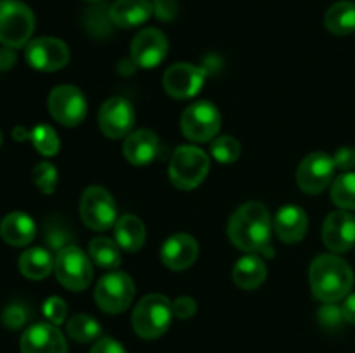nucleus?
I'll list each match as a JSON object with an SVG mask.
<instances>
[{"label":"nucleus","instance_id":"nucleus-12","mask_svg":"<svg viewBox=\"0 0 355 353\" xmlns=\"http://www.w3.org/2000/svg\"><path fill=\"white\" fill-rule=\"evenodd\" d=\"M335 161L326 152H312L300 163L297 172V182L307 194H321L328 189L335 175Z\"/></svg>","mask_w":355,"mask_h":353},{"label":"nucleus","instance_id":"nucleus-4","mask_svg":"<svg viewBox=\"0 0 355 353\" xmlns=\"http://www.w3.org/2000/svg\"><path fill=\"white\" fill-rule=\"evenodd\" d=\"M210 158L196 145H182L172 156L168 175L173 185L182 190H193L207 179Z\"/></svg>","mask_w":355,"mask_h":353},{"label":"nucleus","instance_id":"nucleus-9","mask_svg":"<svg viewBox=\"0 0 355 353\" xmlns=\"http://www.w3.org/2000/svg\"><path fill=\"white\" fill-rule=\"evenodd\" d=\"M135 296L134 280L125 272H111L101 277L94 291L97 307L106 314H121L130 307Z\"/></svg>","mask_w":355,"mask_h":353},{"label":"nucleus","instance_id":"nucleus-15","mask_svg":"<svg viewBox=\"0 0 355 353\" xmlns=\"http://www.w3.org/2000/svg\"><path fill=\"white\" fill-rule=\"evenodd\" d=\"M168 52V40L165 33L156 28H146L134 38L130 47L132 61L139 68H156Z\"/></svg>","mask_w":355,"mask_h":353},{"label":"nucleus","instance_id":"nucleus-23","mask_svg":"<svg viewBox=\"0 0 355 353\" xmlns=\"http://www.w3.org/2000/svg\"><path fill=\"white\" fill-rule=\"evenodd\" d=\"M267 277V266L260 256L246 255L236 262L232 269V280L245 291H253L263 284Z\"/></svg>","mask_w":355,"mask_h":353},{"label":"nucleus","instance_id":"nucleus-20","mask_svg":"<svg viewBox=\"0 0 355 353\" xmlns=\"http://www.w3.org/2000/svg\"><path fill=\"white\" fill-rule=\"evenodd\" d=\"M309 220L307 213L295 204H286L281 208L274 218V230L283 242L293 244L302 241L307 234Z\"/></svg>","mask_w":355,"mask_h":353},{"label":"nucleus","instance_id":"nucleus-5","mask_svg":"<svg viewBox=\"0 0 355 353\" xmlns=\"http://www.w3.org/2000/svg\"><path fill=\"white\" fill-rule=\"evenodd\" d=\"M35 17L30 7L19 0H0V44L19 48L30 44Z\"/></svg>","mask_w":355,"mask_h":353},{"label":"nucleus","instance_id":"nucleus-14","mask_svg":"<svg viewBox=\"0 0 355 353\" xmlns=\"http://www.w3.org/2000/svg\"><path fill=\"white\" fill-rule=\"evenodd\" d=\"M135 123L134 106L123 97H111L99 109L101 132L107 138H123L132 134Z\"/></svg>","mask_w":355,"mask_h":353},{"label":"nucleus","instance_id":"nucleus-2","mask_svg":"<svg viewBox=\"0 0 355 353\" xmlns=\"http://www.w3.org/2000/svg\"><path fill=\"white\" fill-rule=\"evenodd\" d=\"M309 279L314 296L322 303H336L347 298L354 286L349 263L336 255H319L312 262Z\"/></svg>","mask_w":355,"mask_h":353},{"label":"nucleus","instance_id":"nucleus-29","mask_svg":"<svg viewBox=\"0 0 355 353\" xmlns=\"http://www.w3.org/2000/svg\"><path fill=\"white\" fill-rule=\"evenodd\" d=\"M68 334L76 343H90L99 338L101 325L87 314H76L68 320Z\"/></svg>","mask_w":355,"mask_h":353},{"label":"nucleus","instance_id":"nucleus-3","mask_svg":"<svg viewBox=\"0 0 355 353\" xmlns=\"http://www.w3.org/2000/svg\"><path fill=\"white\" fill-rule=\"evenodd\" d=\"M173 318L172 303L163 294H148L132 314V327L142 339H158L168 331Z\"/></svg>","mask_w":355,"mask_h":353},{"label":"nucleus","instance_id":"nucleus-36","mask_svg":"<svg viewBox=\"0 0 355 353\" xmlns=\"http://www.w3.org/2000/svg\"><path fill=\"white\" fill-rule=\"evenodd\" d=\"M173 308V315L182 320H187V318L193 317L196 314V301L193 300L191 296H179L175 301L172 303Z\"/></svg>","mask_w":355,"mask_h":353},{"label":"nucleus","instance_id":"nucleus-31","mask_svg":"<svg viewBox=\"0 0 355 353\" xmlns=\"http://www.w3.org/2000/svg\"><path fill=\"white\" fill-rule=\"evenodd\" d=\"M211 156L217 159L222 165H231V163L238 161L239 154H241V145L234 137L229 135H222V137L214 138L211 142Z\"/></svg>","mask_w":355,"mask_h":353},{"label":"nucleus","instance_id":"nucleus-34","mask_svg":"<svg viewBox=\"0 0 355 353\" xmlns=\"http://www.w3.org/2000/svg\"><path fill=\"white\" fill-rule=\"evenodd\" d=\"M319 322L324 329H338L343 324L345 317H343V310L336 307L335 303H326L324 307L319 310L318 315Z\"/></svg>","mask_w":355,"mask_h":353},{"label":"nucleus","instance_id":"nucleus-27","mask_svg":"<svg viewBox=\"0 0 355 353\" xmlns=\"http://www.w3.org/2000/svg\"><path fill=\"white\" fill-rule=\"evenodd\" d=\"M120 246L110 237H94L89 244V256L103 269H116L121 263Z\"/></svg>","mask_w":355,"mask_h":353},{"label":"nucleus","instance_id":"nucleus-22","mask_svg":"<svg viewBox=\"0 0 355 353\" xmlns=\"http://www.w3.org/2000/svg\"><path fill=\"white\" fill-rule=\"evenodd\" d=\"M35 234H37L35 221L31 220L30 215L21 213V211L9 213L0 221V235H2V239L7 244L16 246V248L30 244L35 239Z\"/></svg>","mask_w":355,"mask_h":353},{"label":"nucleus","instance_id":"nucleus-8","mask_svg":"<svg viewBox=\"0 0 355 353\" xmlns=\"http://www.w3.org/2000/svg\"><path fill=\"white\" fill-rule=\"evenodd\" d=\"M80 218L89 228L107 230L116 224V204L110 190L101 185H90L80 197Z\"/></svg>","mask_w":355,"mask_h":353},{"label":"nucleus","instance_id":"nucleus-42","mask_svg":"<svg viewBox=\"0 0 355 353\" xmlns=\"http://www.w3.org/2000/svg\"><path fill=\"white\" fill-rule=\"evenodd\" d=\"M0 145H2V132H0Z\"/></svg>","mask_w":355,"mask_h":353},{"label":"nucleus","instance_id":"nucleus-26","mask_svg":"<svg viewBox=\"0 0 355 353\" xmlns=\"http://www.w3.org/2000/svg\"><path fill=\"white\" fill-rule=\"evenodd\" d=\"M324 24L333 35H350L355 31V3L349 0L333 3L324 16Z\"/></svg>","mask_w":355,"mask_h":353},{"label":"nucleus","instance_id":"nucleus-39","mask_svg":"<svg viewBox=\"0 0 355 353\" xmlns=\"http://www.w3.org/2000/svg\"><path fill=\"white\" fill-rule=\"evenodd\" d=\"M155 10L159 19H172L177 12V7L173 0H156Z\"/></svg>","mask_w":355,"mask_h":353},{"label":"nucleus","instance_id":"nucleus-43","mask_svg":"<svg viewBox=\"0 0 355 353\" xmlns=\"http://www.w3.org/2000/svg\"><path fill=\"white\" fill-rule=\"evenodd\" d=\"M89 2H99V0H89Z\"/></svg>","mask_w":355,"mask_h":353},{"label":"nucleus","instance_id":"nucleus-38","mask_svg":"<svg viewBox=\"0 0 355 353\" xmlns=\"http://www.w3.org/2000/svg\"><path fill=\"white\" fill-rule=\"evenodd\" d=\"M90 353H127V350L113 338H103L92 346Z\"/></svg>","mask_w":355,"mask_h":353},{"label":"nucleus","instance_id":"nucleus-21","mask_svg":"<svg viewBox=\"0 0 355 353\" xmlns=\"http://www.w3.org/2000/svg\"><path fill=\"white\" fill-rule=\"evenodd\" d=\"M155 12L149 0H116L110 9V17L118 28H135L144 24Z\"/></svg>","mask_w":355,"mask_h":353},{"label":"nucleus","instance_id":"nucleus-37","mask_svg":"<svg viewBox=\"0 0 355 353\" xmlns=\"http://www.w3.org/2000/svg\"><path fill=\"white\" fill-rule=\"evenodd\" d=\"M333 161L336 168L343 172L355 168V147H340L333 156Z\"/></svg>","mask_w":355,"mask_h":353},{"label":"nucleus","instance_id":"nucleus-11","mask_svg":"<svg viewBox=\"0 0 355 353\" xmlns=\"http://www.w3.org/2000/svg\"><path fill=\"white\" fill-rule=\"evenodd\" d=\"M26 61L28 64L38 71L52 73L64 68L69 61V48L59 38L40 37L31 40L26 45Z\"/></svg>","mask_w":355,"mask_h":353},{"label":"nucleus","instance_id":"nucleus-24","mask_svg":"<svg viewBox=\"0 0 355 353\" xmlns=\"http://www.w3.org/2000/svg\"><path fill=\"white\" fill-rule=\"evenodd\" d=\"M116 244L125 251H139L146 242V227L135 215H123L114 224Z\"/></svg>","mask_w":355,"mask_h":353},{"label":"nucleus","instance_id":"nucleus-40","mask_svg":"<svg viewBox=\"0 0 355 353\" xmlns=\"http://www.w3.org/2000/svg\"><path fill=\"white\" fill-rule=\"evenodd\" d=\"M342 310L345 320L355 325V294H350V296L345 298V303H343Z\"/></svg>","mask_w":355,"mask_h":353},{"label":"nucleus","instance_id":"nucleus-17","mask_svg":"<svg viewBox=\"0 0 355 353\" xmlns=\"http://www.w3.org/2000/svg\"><path fill=\"white\" fill-rule=\"evenodd\" d=\"M21 353H68V345L54 324H35L21 336Z\"/></svg>","mask_w":355,"mask_h":353},{"label":"nucleus","instance_id":"nucleus-41","mask_svg":"<svg viewBox=\"0 0 355 353\" xmlns=\"http://www.w3.org/2000/svg\"><path fill=\"white\" fill-rule=\"evenodd\" d=\"M16 62V54L10 48L0 51V69H9Z\"/></svg>","mask_w":355,"mask_h":353},{"label":"nucleus","instance_id":"nucleus-18","mask_svg":"<svg viewBox=\"0 0 355 353\" xmlns=\"http://www.w3.org/2000/svg\"><path fill=\"white\" fill-rule=\"evenodd\" d=\"M198 253H200V248H198L196 239L193 235L179 232L163 242L162 262L170 270L179 272V270L189 269L196 262Z\"/></svg>","mask_w":355,"mask_h":353},{"label":"nucleus","instance_id":"nucleus-7","mask_svg":"<svg viewBox=\"0 0 355 353\" xmlns=\"http://www.w3.org/2000/svg\"><path fill=\"white\" fill-rule=\"evenodd\" d=\"M54 272L66 289L83 291L92 282V260L76 246H66L55 256Z\"/></svg>","mask_w":355,"mask_h":353},{"label":"nucleus","instance_id":"nucleus-10","mask_svg":"<svg viewBox=\"0 0 355 353\" xmlns=\"http://www.w3.org/2000/svg\"><path fill=\"white\" fill-rule=\"evenodd\" d=\"M47 106L51 116L64 127H76L87 116L85 96L73 85H59L52 89Z\"/></svg>","mask_w":355,"mask_h":353},{"label":"nucleus","instance_id":"nucleus-28","mask_svg":"<svg viewBox=\"0 0 355 353\" xmlns=\"http://www.w3.org/2000/svg\"><path fill=\"white\" fill-rule=\"evenodd\" d=\"M331 199L342 210H355V173H342L333 180Z\"/></svg>","mask_w":355,"mask_h":353},{"label":"nucleus","instance_id":"nucleus-13","mask_svg":"<svg viewBox=\"0 0 355 353\" xmlns=\"http://www.w3.org/2000/svg\"><path fill=\"white\" fill-rule=\"evenodd\" d=\"M207 71L200 66L189 64V62H179L170 66L163 75V87L166 93L173 99H191L201 90L205 83Z\"/></svg>","mask_w":355,"mask_h":353},{"label":"nucleus","instance_id":"nucleus-25","mask_svg":"<svg viewBox=\"0 0 355 353\" xmlns=\"http://www.w3.org/2000/svg\"><path fill=\"white\" fill-rule=\"evenodd\" d=\"M54 260L51 253L44 248H30L21 255L19 270L26 279H45L54 269Z\"/></svg>","mask_w":355,"mask_h":353},{"label":"nucleus","instance_id":"nucleus-1","mask_svg":"<svg viewBox=\"0 0 355 353\" xmlns=\"http://www.w3.org/2000/svg\"><path fill=\"white\" fill-rule=\"evenodd\" d=\"M227 234L232 244L245 253H262L270 246L272 218L262 203H245L231 215Z\"/></svg>","mask_w":355,"mask_h":353},{"label":"nucleus","instance_id":"nucleus-33","mask_svg":"<svg viewBox=\"0 0 355 353\" xmlns=\"http://www.w3.org/2000/svg\"><path fill=\"white\" fill-rule=\"evenodd\" d=\"M42 310H44L45 318H47L51 324L59 325L66 320V315H68V305L64 303V300H62V298L51 296L45 300Z\"/></svg>","mask_w":355,"mask_h":353},{"label":"nucleus","instance_id":"nucleus-16","mask_svg":"<svg viewBox=\"0 0 355 353\" xmlns=\"http://www.w3.org/2000/svg\"><path fill=\"white\" fill-rule=\"evenodd\" d=\"M322 241L333 253H345L355 246V217L345 210L333 211L322 225Z\"/></svg>","mask_w":355,"mask_h":353},{"label":"nucleus","instance_id":"nucleus-35","mask_svg":"<svg viewBox=\"0 0 355 353\" xmlns=\"http://www.w3.org/2000/svg\"><path fill=\"white\" fill-rule=\"evenodd\" d=\"M2 322L9 329H19L26 322V311L21 305H9L2 314Z\"/></svg>","mask_w":355,"mask_h":353},{"label":"nucleus","instance_id":"nucleus-30","mask_svg":"<svg viewBox=\"0 0 355 353\" xmlns=\"http://www.w3.org/2000/svg\"><path fill=\"white\" fill-rule=\"evenodd\" d=\"M30 138L33 142L35 149L44 156L58 154L59 147H61L58 134L49 125H38V127H35L33 132L30 134Z\"/></svg>","mask_w":355,"mask_h":353},{"label":"nucleus","instance_id":"nucleus-6","mask_svg":"<svg viewBox=\"0 0 355 353\" xmlns=\"http://www.w3.org/2000/svg\"><path fill=\"white\" fill-rule=\"evenodd\" d=\"M222 116L217 106L208 100H200L184 109L180 118V130L191 142H210L220 132Z\"/></svg>","mask_w":355,"mask_h":353},{"label":"nucleus","instance_id":"nucleus-32","mask_svg":"<svg viewBox=\"0 0 355 353\" xmlns=\"http://www.w3.org/2000/svg\"><path fill=\"white\" fill-rule=\"evenodd\" d=\"M33 180L44 194H52L58 185V170L52 163H38L33 170Z\"/></svg>","mask_w":355,"mask_h":353},{"label":"nucleus","instance_id":"nucleus-19","mask_svg":"<svg viewBox=\"0 0 355 353\" xmlns=\"http://www.w3.org/2000/svg\"><path fill=\"white\" fill-rule=\"evenodd\" d=\"M159 152V141L155 132L139 128L125 137L123 156L130 165L146 166L156 159Z\"/></svg>","mask_w":355,"mask_h":353}]
</instances>
